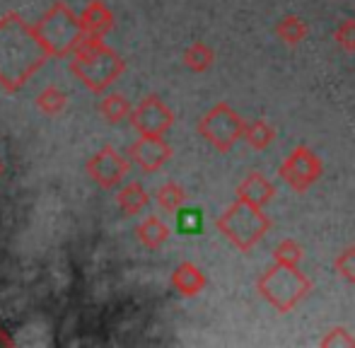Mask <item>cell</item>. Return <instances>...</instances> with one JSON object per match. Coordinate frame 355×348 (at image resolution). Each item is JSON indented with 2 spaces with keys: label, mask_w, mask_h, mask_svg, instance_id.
<instances>
[{
  "label": "cell",
  "mask_w": 355,
  "mask_h": 348,
  "mask_svg": "<svg viewBox=\"0 0 355 348\" xmlns=\"http://www.w3.org/2000/svg\"><path fill=\"white\" fill-rule=\"evenodd\" d=\"M257 290L261 293V297L268 305L285 315V312L295 310L309 295L312 278L300 271L297 266L276 263V266H271L268 271L261 273V278L257 281Z\"/></svg>",
  "instance_id": "4"
},
{
  "label": "cell",
  "mask_w": 355,
  "mask_h": 348,
  "mask_svg": "<svg viewBox=\"0 0 355 348\" xmlns=\"http://www.w3.org/2000/svg\"><path fill=\"white\" fill-rule=\"evenodd\" d=\"M0 346H12V339H10V336L5 334L3 329H0Z\"/></svg>",
  "instance_id": "27"
},
{
  "label": "cell",
  "mask_w": 355,
  "mask_h": 348,
  "mask_svg": "<svg viewBox=\"0 0 355 348\" xmlns=\"http://www.w3.org/2000/svg\"><path fill=\"white\" fill-rule=\"evenodd\" d=\"M276 138V128L266 121V119H254V121H244V141L252 150H266Z\"/></svg>",
  "instance_id": "16"
},
{
  "label": "cell",
  "mask_w": 355,
  "mask_h": 348,
  "mask_svg": "<svg viewBox=\"0 0 355 348\" xmlns=\"http://www.w3.org/2000/svg\"><path fill=\"white\" fill-rule=\"evenodd\" d=\"M80 24H83L85 37L104 39L114 27V15L102 0H92V3L85 5V10L80 12Z\"/></svg>",
  "instance_id": "12"
},
{
  "label": "cell",
  "mask_w": 355,
  "mask_h": 348,
  "mask_svg": "<svg viewBox=\"0 0 355 348\" xmlns=\"http://www.w3.org/2000/svg\"><path fill=\"white\" fill-rule=\"evenodd\" d=\"M198 133L218 153H230L244 138V119L227 102H218L198 121Z\"/></svg>",
  "instance_id": "6"
},
{
  "label": "cell",
  "mask_w": 355,
  "mask_h": 348,
  "mask_svg": "<svg viewBox=\"0 0 355 348\" xmlns=\"http://www.w3.org/2000/svg\"><path fill=\"white\" fill-rule=\"evenodd\" d=\"M276 34L288 46H297V44L307 37V24L300 17H295V15H285L281 22L276 24Z\"/></svg>",
  "instance_id": "21"
},
{
  "label": "cell",
  "mask_w": 355,
  "mask_h": 348,
  "mask_svg": "<svg viewBox=\"0 0 355 348\" xmlns=\"http://www.w3.org/2000/svg\"><path fill=\"white\" fill-rule=\"evenodd\" d=\"M131 172V160L123 157L116 148L104 146L99 153H94L87 162V174L102 189H116L123 184V179Z\"/></svg>",
  "instance_id": "8"
},
{
  "label": "cell",
  "mask_w": 355,
  "mask_h": 348,
  "mask_svg": "<svg viewBox=\"0 0 355 348\" xmlns=\"http://www.w3.org/2000/svg\"><path fill=\"white\" fill-rule=\"evenodd\" d=\"M148 201H150V196H148V191H145V186L141 182L123 184V186L119 189V193H116L119 208H121L126 216H138V213L148 206Z\"/></svg>",
  "instance_id": "15"
},
{
  "label": "cell",
  "mask_w": 355,
  "mask_h": 348,
  "mask_svg": "<svg viewBox=\"0 0 355 348\" xmlns=\"http://www.w3.org/2000/svg\"><path fill=\"white\" fill-rule=\"evenodd\" d=\"M136 235H138V240H141L143 247H148V250H159V247L169 240L172 230H169V225L162 220V218L148 216L141 225L136 227Z\"/></svg>",
  "instance_id": "14"
},
{
  "label": "cell",
  "mask_w": 355,
  "mask_h": 348,
  "mask_svg": "<svg viewBox=\"0 0 355 348\" xmlns=\"http://www.w3.org/2000/svg\"><path fill=\"white\" fill-rule=\"evenodd\" d=\"M206 283H208L206 273H203L201 268H198L196 263H191V261L179 263V266L174 268V273H172L174 290L182 293L184 297H193V295H198V293H203Z\"/></svg>",
  "instance_id": "13"
},
{
  "label": "cell",
  "mask_w": 355,
  "mask_h": 348,
  "mask_svg": "<svg viewBox=\"0 0 355 348\" xmlns=\"http://www.w3.org/2000/svg\"><path fill=\"white\" fill-rule=\"evenodd\" d=\"M128 157L143 172H159L172 157V146L164 141V136H141L128 148Z\"/></svg>",
  "instance_id": "10"
},
{
  "label": "cell",
  "mask_w": 355,
  "mask_h": 348,
  "mask_svg": "<svg viewBox=\"0 0 355 348\" xmlns=\"http://www.w3.org/2000/svg\"><path fill=\"white\" fill-rule=\"evenodd\" d=\"M123 68H126L123 58L112 46H107L104 39L97 37H85L71 56V73L97 94L112 85L123 73Z\"/></svg>",
  "instance_id": "2"
},
{
  "label": "cell",
  "mask_w": 355,
  "mask_h": 348,
  "mask_svg": "<svg viewBox=\"0 0 355 348\" xmlns=\"http://www.w3.org/2000/svg\"><path fill=\"white\" fill-rule=\"evenodd\" d=\"M334 268H336V273L343 281L355 283V245L346 247V250L334 259Z\"/></svg>",
  "instance_id": "24"
},
{
  "label": "cell",
  "mask_w": 355,
  "mask_h": 348,
  "mask_svg": "<svg viewBox=\"0 0 355 348\" xmlns=\"http://www.w3.org/2000/svg\"><path fill=\"white\" fill-rule=\"evenodd\" d=\"M215 61V51L206 42H193L191 46L184 51V66L193 73H206Z\"/></svg>",
  "instance_id": "18"
},
{
  "label": "cell",
  "mask_w": 355,
  "mask_h": 348,
  "mask_svg": "<svg viewBox=\"0 0 355 348\" xmlns=\"http://www.w3.org/2000/svg\"><path fill=\"white\" fill-rule=\"evenodd\" d=\"M174 114L157 94L145 97L131 114V126L138 131V136H164L172 128Z\"/></svg>",
  "instance_id": "9"
},
{
  "label": "cell",
  "mask_w": 355,
  "mask_h": 348,
  "mask_svg": "<svg viewBox=\"0 0 355 348\" xmlns=\"http://www.w3.org/2000/svg\"><path fill=\"white\" fill-rule=\"evenodd\" d=\"M336 44L348 53H355V19H346V22L338 24V29L334 32Z\"/></svg>",
  "instance_id": "25"
},
{
  "label": "cell",
  "mask_w": 355,
  "mask_h": 348,
  "mask_svg": "<svg viewBox=\"0 0 355 348\" xmlns=\"http://www.w3.org/2000/svg\"><path fill=\"white\" fill-rule=\"evenodd\" d=\"M99 114L107 119L109 123H121L123 119H131L133 107L123 94H104V99L99 102Z\"/></svg>",
  "instance_id": "17"
},
{
  "label": "cell",
  "mask_w": 355,
  "mask_h": 348,
  "mask_svg": "<svg viewBox=\"0 0 355 348\" xmlns=\"http://www.w3.org/2000/svg\"><path fill=\"white\" fill-rule=\"evenodd\" d=\"M203 225V213L198 208H182L177 216V227L184 235H196Z\"/></svg>",
  "instance_id": "23"
},
{
  "label": "cell",
  "mask_w": 355,
  "mask_h": 348,
  "mask_svg": "<svg viewBox=\"0 0 355 348\" xmlns=\"http://www.w3.org/2000/svg\"><path fill=\"white\" fill-rule=\"evenodd\" d=\"M304 259L302 245L295 240H283L281 245L273 250V261L283 263V266H300V261Z\"/></svg>",
  "instance_id": "22"
},
{
  "label": "cell",
  "mask_w": 355,
  "mask_h": 348,
  "mask_svg": "<svg viewBox=\"0 0 355 348\" xmlns=\"http://www.w3.org/2000/svg\"><path fill=\"white\" fill-rule=\"evenodd\" d=\"M42 44L49 49L51 58H68L85 39L80 15H75L66 3H53L42 19L34 24Z\"/></svg>",
  "instance_id": "5"
},
{
  "label": "cell",
  "mask_w": 355,
  "mask_h": 348,
  "mask_svg": "<svg viewBox=\"0 0 355 348\" xmlns=\"http://www.w3.org/2000/svg\"><path fill=\"white\" fill-rule=\"evenodd\" d=\"M319 344H322L324 348H329V346H334V348H336V346L353 348L355 346V336L348 329H343V327H334V329L327 331V336H324Z\"/></svg>",
  "instance_id": "26"
},
{
  "label": "cell",
  "mask_w": 355,
  "mask_h": 348,
  "mask_svg": "<svg viewBox=\"0 0 355 348\" xmlns=\"http://www.w3.org/2000/svg\"><path fill=\"white\" fill-rule=\"evenodd\" d=\"M37 107H39V112H44L46 116H58V114L66 112L68 94L63 92L58 85H49V87H44L42 92H39Z\"/></svg>",
  "instance_id": "19"
},
{
  "label": "cell",
  "mask_w": 355,
  "mask_h": 348,
  "mask_svg": "<svg viewBox=\"0 0 355 348\" xmlns=\"http://www.w3.org/2000/svg\"><path fill=\"white\" fill-rule=\"evenodd\" d=\"M276 196V184L268 177H263L261 172H252L242 179V184L237 186V198L252 203V206H268Z\"/></svg>",
  "instance_id": "11"
},
{
  "label": "cell",
  "mask_w": 355,
  "mask_h": 348,
  "mask_svg": "<svg viewBox=\"0 0 355 348\" xmlns=\"http://www.w3.org/2000/svg\"><path fill=\"white\" fill-rule=\"evenodd\" d=\"M215 225L232 247H237L239 252H252L263 240V235L271 230V218L263 213V208L237 198L215 220Z\"/></svg>",
  "instance_id": "3"
},
{
  "label": "cell",
  "mask_w": 355,
  "mask_h": 348,
  "mask_svg": "<svg viewBox=\"0 0 355 348\" xmlns=\"http://www.w3.org/2000/svg\"><path fill=\"white\" fill-rule=\"evenodd\" d=\"M324 172V165L319 160V155L314 150H309L307 146H297L281 165V177L293 191H307L312 184L319 182Z\"/></svg>",
  "instance_id": "7"
},
{
  "label": "cell",
  "mask_w": 355,
  "mask_h": 348,
  "mask_svg": "<svg viewBox=\"0 0 355 348\" xmlns=\"http://www.w3.org/2000/svg\"><path fill=\"white\" fill-rule=\"evenodd\" d=\"M51 58L34 24H27L19 12H8L0 19V85L17 92L29 78Z\"/></svg>",
  "instance_id": "1"
},
{
  "label": "cell",
  "mask_w": 355,
  "mask_h": 348,
  "mask_svg": "<svg viewBox=\"0 0 355 348\" xmlns=\"http://www.w3.org/2000/svg\"><path fill=\"white\" fill-rule=\"evenodd\" d=\"M3 172H5V167H3V162H0V177H3Z\"/></svg>",
  "instance_id": "28"
},
{
  "label": "cell",
  "mask_w": 355,
  "mask_h": 348,
  "mask_svg": "<svg viewBox=\"0 0 355 348\" xmlns=\"http://www.w3.org/2000/svg\"><path fill=\"white\" fill-rule=\"evenodd\" d=\"M187 189L177 182H167L157 189V203L167 213H179L184 208V203H187Z\"/></svg>",
  "instance_id": "20"
}]
</instances>
